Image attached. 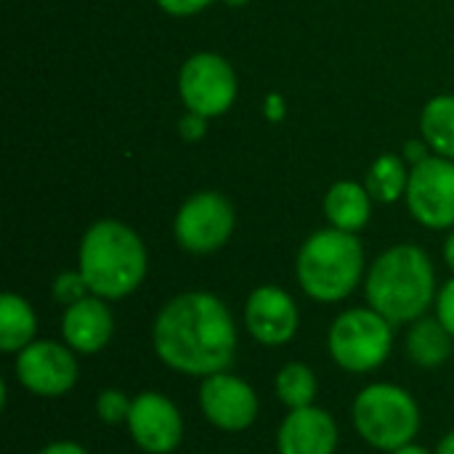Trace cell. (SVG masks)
Instances as JSON below:
<instances>
[{
	"mask_svg": "<svg viewBox=\"0 0 454 454\" xmlns=\"http://www.w3.org/2000/svg\"><path fill=\"white\" fill-rule=\"evenodd\" d=\"M37 454H88V450L80 447L77 442H53V444L43 447Z\"/></svg>",
	"mask_w": 454,
	"mask_h": 454,
	"instance_id": "obj_26",
	"label": "cell"
},
{
	"mask_svg": "<svg viewBox=\"0 0 454 454\" xmlns=\"http://www.w3.org/2000/svg\"><path fill=\"white\" fill-rule=\"evenodd\" d=\"M130 407H133V399H130L125 391H120V388H104V391L96 396V415H98V420L106 423V426L128 423Z\"/></svg>",
	"mask_w": 454,
	"mask_h": 454,
	"instance_id": "obj_22",
	"label": "cell"
},
{
	"mask_svg": "<svg viewBox=\"0 0 454 454\" xmlns=\"http://www.w3.org/2000/svg\"><path fill=\"white\" fill-rule=\"evenodd\" d=\"M404 346L412 364H418L420 370H436L452 356L454 338L436 317H420L410 325Z\"/></svg>",
	"mask_w": 454,
	"mask_h": 454,
	"instance_id": "obj_17",
	"label": "cell"
},
{
	"mask_svg": "<svg viewBox=\"0 0 454 454\" xmlns=\"http://www.w3.org/2000/svg\"><path fill=\"white\" fill-rule=\"evenodd\" d=\"M434 454H454V431H450V434L439 442V447H436V452Z\"/></svg>",
	"mask_w": 454,
	"mask_h": 454,
	"instance_id": "obj_27",
	"label": "cell"
},
{
	"mask_svg": "<svg viewBox=\"0 0 454 454\" xmlns=\"http://www.w3.org/2000/svg\"><path fill=\"white\" fill-rule=\"evenodd\" d=\"M146 247L141 237L120 221L93 223L77 253V269L93 295L120 301L136 293L146 277Z\"/></svg>",
	"mask_w": 454,
	"mask_h": 454,
	"instance_id": "obj_3",
	"label": "cell"
},
{
	"mask_svg": "<svg viewBox=\"0 0 454 454\" xmlns=\"http://www.w3.org/2000/svg\"><path fill=\"white\" fill-rule=\"evenodd\" d=\"M407 205L418 223L428 229L454 226V162L447 157H426L407 181Z\"/></svg>",
	"mask_w": 454,
	"mask_h": 454,
	"instance_id": "obj_10",
	"label": "cell"
},
{
	"mask_svg": "<svg viewBox=\"0 0 454 454\" xmlns=\"http://www.w3.org/2000/svg\"><path fill=\"white\" fill-rule=\"evenodd\" d=\"M356 434L380 452L412 444L420 431V407L415 396L394 383H372L362 388L351 404Z\"/></svg>",
	"mask_w": 454,
	"mask_h": 454,
	"instance_id": "obj_5",
	"label": "cell"
},
{
	"mask_svg": "<svg viewBox=\"0 0 454 454\" xmlns=\"http://www.w3.org/2000/svg\"><path fill=\"white\" fill-rule=\"evenodd\" d=\"M51 293H53V301L61 303L64 309H69V306L80 303L82 298L93 295L90 287H88V282H85V277L80 274V269H77V271H64V274H59V277L53 279Z\"/></svg>",
	"mask_w": 454,
	"mask_h": 454,
	"instance_id": "obj_23",
	"label": "cell"
},
{
	"mask_svg": "<svg viewBox=\"0 0 454 454\" xmlns=\"http://www.w3.org/2000/svg\"><path fill=\"white\" fill-rule=\"evenodd\" d=\"M178 90L192 114L218 117L237 98V77L231 64L218 53H197L184 64Z\"/></svg>",
	"mask_w": 454,
	"mask_h": 454,
	"instance_id": "obj_9",
	"label": "cell"
},
{
	"mask_svg": "<svg viewBox=\"0 0 454 454\" xmlns=\"http://www.w3.org/2000/svg\"><path fill=\"white\" fill-rule=\"evenodd\" d=\"M200 410L210 426L218 431L239 434L247 431L258 418V396L253 386L237 375L215 372L202 378L200 386Z\"/></svg>",
	"mask_w": 454,
	"mask_h": 454,
	"instance_id": "obj_11",
	"label": "cell"
},
{
	"mask_svg": "<svg viewBox=\"0 0 454 454\" xmlns=\"http://www.w3.org/2000/svg\"><path fill=\"white\" fill-rule=\"evenodd\" d=\"M388 454H431L426 447H420V444H404V447H399V450H394V452H388Z\"/></svg>",
	"mask_w": 454,
	"mask_h": 454,
	"instance_id": "obj_28",
	"label": "cell"
},
{
	"mask_svg": "<svg viewBox=\"0 0 454 454\" xmlns=\"http://www.w3.org/2000/svg\"><path fill=\"white\" fill-rule=\"evenodd\" d=\"M125 426L133 444L146 454H170L184 439V418L160 391H141L133 396Z\"/></svg>",
	"mask_w": 454,
	"mask_h": 454,
	"instance_id": "obj_12",
	"label": "cell"
},
{
	"mask_svg": "<svg viewBox=\"0 0 454 454\" xmlns=\"http://www.w3.org/2000/svg\"><path fill=\"white\" fill-rule=\"evenodd\" d=\"M274 388H277L279 402L287 410H303V407H311L314 404L319 383H317V375H314V370L309 364L290 362V364H285L277 372Z\"/></svg>",
	"mask_w": 454,
	"mask_h": 454,
	"instance_id": "obj_20",
	"label": "cell"
},
{
	"mask_svg": "<svg viewBox=\"0 0 454 454\" xmlns=\"http://www.w3.org/2000/svg\"><path fill=\"white\" fill-rule=\"evenodd\" d=\"M162 11L173 13V16H192L202 8H207L213 0H157Z\"/></svg>",
	"mask_w": 454,
	"mask_h": 454,
	"instance_id": "obj_25",
	"label": "cell"
},
{
	"mask_svg": "<svg viewBox=\"0 0 454 454\" xmlns=\"http://www.w3.org/2000/svg\"><path fill=\"white\" fill-rule=\"evenodd\" d=\"M325 213H327L333 229L356 234L359 229L367 226L370 213H372L367 186H362L356 181H338V184H333L327 197H325Z\"/></svg>",
	"mask_w": 454,
	"mask_h": 454,
	"instance_id": "obj_16",
	"label": "cell"
},
{
	"mask_svg": "<svg viewBox=\"0 0 454 454\" xmlns=\"http://www.w3.org/2000/svg\"><path fill=\"white\" fill-rule=\"evenodd\" d=\"M407 181L410 176L404 170V160L396 154H383L372 162L364 186L378 202H396L402 194H407Z\"/></svg>",
	"mask_w": 454,
	"mask_h": 454,
	"instance_id": "obj_21",
	"label": "cell"
},
{
	"mask_svg": "<svg viewBox=\"0 0 454 454\" xmlns=\"http://www.w3.org/2000/svg\"><path fill=\"white\" fill-rule=\"evenodd\" d=\"M327 351L333 362L351 372L364 375L383 367L394 351V325L375 309H348L330 325Z\"/></svg>",
	"mask_w": 454,
	"mask_h": 454,
	"instance_id": "obj_6",
	"label": "cell"
},
{
	"mask_svg": "<svg viewBox=\"0 0 454 454\" xmlns=\"http://www.w3.org/2000/svg\"><path fill=\"white\" fill-rule=\"evenodd\" d=\"M154 354L165 367L192 378L226 372L237 356V327L226 303L210 293H181L152 327Z\"/></svg>",
	"mask_w": 454,
	"mask_h": 454,
	"instance_id": "obj_1",
	"label": "cell"
},
{
	"mask_svg": "<svg viewBox=\"0 0 454 454\" xmlns=\"http://www.w3.org/2000/svg\"><path fill=\"white\" fill-rule=\"evenodd\" d=\"M245 327L261 346H285L301 327V311L290 293L263 285L255 287L245 303Z\"/></svg>",
	"mask_w": 454,
	"mask_h": 454,
	"instance_id": "obj_13",
	"label": "cell"
},
{
	"mask_svg": "<svg viewBox=\"0 0 454 454\" xmlns=\"http://www.w3.org/2000/svg\"><path fill=\"white\" fill-rule=\"evenodd\" d=\"M426 144L442 157L454 160V96H436L426 104L420 120Z\"/></svg>",
	"mask_w": 454,
	"mask_h": 454,
	"instance_id": "obj_19",
	"label": "cell"
},
{
	"mask_svg": "<svg viewBox=\"0 0 454 454\" xmlns=\"http://www.w3.org/2000/svg\"><path fill=\"white\" fill-rule=\"evenodd\" d=\"M444 258H447V266L454 271V231L447 237V245H444Z\"/></svg>",
	"mask_w": 454,
	"mask_h": 454,
	"instance_id": "obj_29",
	"label": "cell"
},
{
	"mask_svg": "<svg viewBox=\"0 0 454 454\" xmlns=\"http://www.w3.org/2000/svg\"><path fill=\"white\" fill-rule=\"evenodd\" d=\"M434 263L418 245H396L386 250L367 271V306L391 325H412L436 303Z\"/></svg>",
	"mask_w": 454,
	"mask_h": 454,
	"instance_id": "obj_2",
	"label": "cell"
},
{
	"mask_svg": "<svg viewBox=\"0 0 454 454\" xmlns=\"http://www.w3.org/2000/svg\"><path fill=\"white\" fill-rule=\"evenodd\" d=\"M436 319L447 327V333L454 338V279L436 293Z\"/></svg>",
	"mask_w": 454,
	"mask_h": 454,
	"instance_id": "obj_24",
	"label": "cell"
},
{
	"mask_svg": "<svg viewBox=\"0 0 454 454\" xmlns=\"http://www.w3.org/2000/svg\"><path fill=\"white\" fill-rule=\"evenodd\" d=\"M114 333V317L104 298L88 295L80 303L64 309L61 317V338L74 354L93 356L106 348Z\"/></svg>",
	"mask_w": 454,
	"mask_h": 454,
	"instance_id": "obj_15",
	"label": "cell"
},
{
	"mask_svg": "<svg viewBox=\"0 0 454 454\" xmlns=\"http://www.w3.org/2000/svg\"><path fill=\"white\" fill-rule=\"evenodd\" d=\"M295 274L303 293L319 303L348 298L364 274V250L356 234L340 229L314 231L295 261Z\"/></svg>",
	"mask_w": 454,
	"mask_h": 454,
	"instance_id": "obj_4",
	"label": "cell"
},
{
	"mask_svg": "<svg viewBox=\"0 0 454 454\" xmlns=\"http://www.w3.org/2000/svg\"><path fill=\"white\" fill-rule=\"evenodd\" d=\"M37 333L35 309L16 293H5L0 298V351L16 356L24 351Z\"/></svg>",
	"mask_w": 454,
	"mask_h": 454,
	"instance_id": "obj_18",
	"label": "cell"
},
{
	"mask_svg": "<svg viewBox=\"0 0 454 454\" xmlns=\"http://www.w3.org/2000/svg\"><path fill=\"white\" fill-rule=\"evenodd\" d=\"M16 380L24 391L43 399L67 396L80 375L77 356L67 343L59 340H32L13 359Z\"/></svg>",
	"mask_w": 454,
	"mask_h": 454,
	"instance_id": "obj_7",
	"label": "cell"
},
{
	"mask_svg": "<svg viewBox=\"0 0 454 454\" xmlns=\"http://www.w3.org/2000/svg\"><path fill=\"white\" fill-rule=\"evenodd\" d=\"M338 423L322 407L290 410L277 434L279 454H335L338 450Z\"/></svg>",
	"mask_w": 454,
	"mask_h": 454,
	"instance_id": "obj_14",
	"label": "cell"
},
{
	"mask_svg": "<svg viewBox=\"0 0 454 454\" xmlns=\"http://www.w3.org/2000/svg\"><path fill=\"white\" fill-rule=\"evenodd\" d=\"M173 231L186 253H215L234 231V207L218 192H200L181 205Z\"/></svg>",
	"mask_w": 454,
	"mask_h": 454,
	"instance_id": "obj_8",
	"label": "cell"
}]
</instances>
